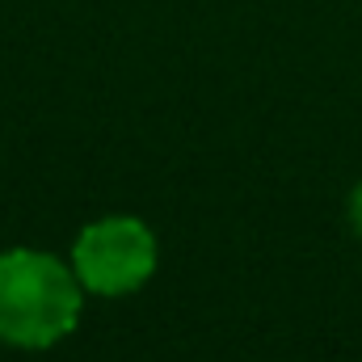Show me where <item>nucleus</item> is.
Returning a JSON list of instances; mask_svg holds the SVG:
<instances>
[{
  "instance_id": "f03ea898",
  "label": "nucleus",
  "mask_w": 362,
  "mask_h": 362,
  "mask_svg": "<svg viewBox=\"0 0 362 362\" xmlns=\"http://www.w3.org/2000/svg\"><path fill=\"white\" fill-rule=\"evenodd\" d=\"M72 270L81 278L85 295L97 299H122L152 282L160 266L156 232L135 215H105L81 228L72 240Z\"/></svg>"
},
{
  "instance_id": "7ed1b4c3",
  "label": "nucleus",
  "mask_w": 362,
  "mask_h": 362,
  "mask_svg": "<svg viewBox=\"0 0 362 362\" xmlns=\"http://www.w3.org/2000/svg\"><path fill=\"white\" fill-rule=\"evenodd\" d=\"M346 215H350V228L362 236V181L350 189V202H346Z\"/></svg>"
},
{
  "instance_id": "f257e3e1",
  "label": "nucleus",
  "mask_w": 362,
  "mask_h": 362,
  "mask_svg": "<svg viewBox=\"0 0 362 362\" xmlns=\"http://www.w3.org/2000/svg\"><path fill=\"white\" fill-rule=\"evenodd\" d=\"M85 286L72 262L47 249L0 253V341L13 350H51L81 325Z\"/></svg>"
}]
</instances>
